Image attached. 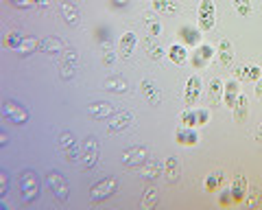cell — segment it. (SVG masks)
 Returning <instances> with one entry per match:
<instances>
[{"mask_svg": "<svg viewBox=\"0 0 262 210\" xmlns=\"http://www.w3.org/2000/svg\"><path fill=\"white\" fill-rule=\"evenodd\" d=\"M118 180L114 175H107L103 177V180H98L92 188H90V199H92V204H98V201H105L110 199L112 195H116L118 193Z\"/></svg>", "mask_w": 262, "mask_h": 210, "instance_id": "cell-1", "label": "cell"}, {"mask_svg": "<svg viewBox=\"0 0 262 210\" xmlns=\"http://www.w3.org/2000/svg\"><path fill=\"white\" fill-rule=\"evenodd\" d=\"M77 70H79V53H77V48L68 46L61 55V61H59L61 81H72V79L77 77Z\"/></svg>", "mask_w": 262, "mask_h": 210, "instance_id": "cell-2", "label": "cell"}, {"mask_svg": "<svg viewBox=\"0 0 262 210\" xmlns=\"http://www.w3.org/2000/svg\"><path fill=\"white\" fill-rule=\"evenodd\" d=\"M57 147L61 149L63 158L68 160V162H79V160H81V144H79L77 136L72 132L59 134V138H57Z\"/></svg>", "mask_w": 262, "mask_h": 210, "instance_id": "cell-3", "label": "cell"}, {"mask_svg": "<svg viewBox=\"0 0 262 210\" xmlns=\"http://www.w3.org/2000/svg\"><path fill=\"white\" fill-rule=\"evenodd\" d=\"M18 188H20V197L22 201H27V204H31V201H35L37 195H39V182H37V175L31 173V171H24L20 175L18 180Z\"/></svg>", "mask_w": 262, "mask_h": 210, "instance_id": "cell-4", "label": "cell"}, {"mask_svg": "<svg viewBox=\"0 0 262 210\" xmlns=\"http://www.w3.org/2000/svg\"><path fill=\"white\" fill-rule=\"evenodd\" d=\"M98 151H101V144H98L96 136H88L85 142L81 144V171L94 169V164L98 162Z\"/></svg>", "mask_w": 262, "mask_h": 210, "instance_id": "cell-5", "label": "cell"}, {"mask_svg": "<svg viewBox=\"0 0 262 210\" xmlns=\"http://www.w3.org/2000/svg\"><path fill=\"white\" fill-rule=\"evenodd\" d=\"M146 160H149V149L144 144H136V147H129L122 151L120 162L125 164L127 169H140Z\"/></svg>", "mask_w": 262, "mask_h": 210, "instance_id": "cell-6", "label": "cell"}, {"mask_svg": "<svg viewBox=\"0 0 262 210\" xmlns=\"http://www.w3.org/2000/svg\"><path fill=\"white\" fill-rule=\"evenodd\" d=\"M46 184H48V188L53 191V195L59 201H66L70 197V184L61 173H57V171L46 173Z\"/></svg>", "mask_w": 262, "mask_h": 210, "instance_id": "cell-7", "label": "cell"}, {"mask_svg": "<svg viewBox=\"0 0 262 210\" xmlns=\"http://www.w3.org/2000/svg\"><path fill=\"white\" fill-rule=\"evenodd\" d=\"M216 20V7L212 0H201L199 5V27L201 31H212Z\"/></svg>", "mask_w": 262, "mask_h": 210, "instance_id": "cell-8", "label": "cell"}, {"mask_svg": "<svg viewBox=\"0 0 262 210\" xmlns=\"http://www.w3.org/2000/svg\"><path fill=\"white\" fill-rule=\"evenodd\" d=\"M3 112H5V116L11 118L15 125H24V123L29 120V110L24 108V105L15 103V101H7V103L3 105Z\"/></svg>", "mask_w": 262, "mask_h": 210, "instance_id": "cell-9", "label": "cell"}, {"mask_svg": "<svg viewBox=\"0 0 262 210\" xmlns=\"http://www.w3.org/2000/svg\"><path fill=\"white\" fill-rule=\"evenodd\" d=\"M116 114V105H112L107 101H98L88 105V116L94 118V120H105V118H112Z\"/></svg>", "mask_w": 262, "mask_h": 210, "instance_id": "cell-10", "label": "cell"}, {"mask_svg": "<svg viewBox=\"0 0 262 210\" xmlns=\"http://www.w3.org/2000/svg\"><path fill=\"white\" fill-rule=\"evenodd\" d=\"M131 123H134V114H131L129 110L118 112V114H114L112 120L107 123V132L110 134H120V132H125Z\"/></svg>", "mask_w": 262, "mask_h": 210, "instance_id": "cell-11", "label": "cell"}, {"mask_svg": "<svg viewBox=\"0 0 262 210\" xmlns=\"http://www.w3.org/2000/svg\"><path fill=\"white\" fill-rule=\"evenodd\" d=\"M199 94H201V77L199 75H192L190 79L186 81V105H196V101H199Z\"/></svg>", "mask_w": 262, "mask_h": 210, "instance_id": "cell-12", "label": "cell"}, {"mask_svg": "<svg viewBox=\"0 0 262 210\" xmlns=\"http://www.w3.org/2000/svg\"><path fill=\"white\" fill-rule=\"evenodd\" d=\"M59 13L63 22L68 24V27H77L79 20H81V13H79V7L75 3H68V0H63V3L59 5Z\"/></svg>", "mask_w": 262, "mask_h": 210, "instance_id": "cell-13", "label": "cell"}, {"mask_svg": "<svg viewBox=\"0 0 262 210\" xmlns=\"http://www.w3.org/2000/svg\"><path fill=\"white\" fill-rule=\"evenodd\" d=\"M162 162L160 160H146V162L140 166V180H144V182H153V180H158L160 177V173H162Z\"/></svg>", "mask_w": 262, "mask_h": 210, "instance_id": "cell-14", "label": "cell"}, {"mask_svg": "<svg viewBox=\"0 0 262 210\" xmlns=\"http://www.w3.org/2000/svg\"><path fill=\"white\" fill-rule=\"evenodd\" d=\"M140 92L144 94V99L149 101L151 105H158L162 101L160 88L155 86V81H151V79H142V81H140Z\"/></svg>", "mask_w": 262, "mask_h": 210, "instance_id": "cell-15", "label": "cell"}, {"mask_svg": "<svg viewBox=\"0 0 262 210\" xmlns=\"http://www.w3.org/2000/svg\"><path fill=\"white\" fill-rule=\"evenodd\" d=\"M175 140L179 144H184V147H194L196 142H199V136H196V132L192 127H179L177 132H175Z\"/></svg>", "mask_w": 262, "mask_h": 210, "instance_id": "cell-16", "label": "cell"}, {"mask_svg": "<svg viewBox=\"0 0 262 210\" xmlns=\"http://www.w3.org/2000/svg\"><path fill=\"white\" fill-rule=\"evenodd\" d=\"M103 88H105L107 92L122 94V92H127V90H129V83H127V79H125V77H120V75H112V77L105 79Z\"/></svg>", "mask_w": 262, "mask_h": 210, "instance_id": "cell-17", "label": "cell"}, {"mask_svg": "<svg viewBox=\"0 0 262 210\" xmlns=\"http://www.w3.org/2000/svg\"><path fill=\"white\" fill-rule=\"evenodd\" d=\"M214 48H212L210 44H201L199 48H196V53L192 55V64L196 68H201V66H206V64H210V59L214 57Z\"/></svg>", "mask_w": 262, "mask_h": 210, "instance_id": "cell-18", "label": "cell"}, {"mask_svg": "<svg viewBox=\"0 0 262 210\" xmlns=\"http://www.w3.org/2000/svg\"><path fill=\"white\" fill-rule=\"evenodd\" d=\"M179 173H182V166H179V158L177 156H168L166 162H164V175L170 184H175L179 180Z\"/></svg>", "mask_w": 262, "mask_h": 210, "instance_id": "cell-19", "label": "cell"}, {"mask_svg": "<svg viewBox=\"0 0 262 210\" xmlns=\"http://www.w3.org/2000/svg\"><path fill=\"white\" fill-rule=\"evenodd\" d=\"M39 48H42L44 53H48V55H63V51L68 46H66L59 37H46V39H42Z\"/></svg>", "mask_w": 262, "mask_h": 210, "instance_id": "cell-20", "label": "cell"}, {"mask_svg": "<svg viewBox=\"0 0 262 210\" xmlns=\"http://www.w3.org/2000/svg\"><path fill=\"white\" fill-rule=\"evenodd\" d=\"M219 61L223 68L232 66V61H234V48H232V42H227V39H221L219 42Z\"/></svg>", "mask_w": 262, "mask_h": 210, "instance_id": "cell-21", "label": "cell"}, {"mask_svg": "<svg viewBox=\"0 0 262 210\" xmlns=\"http://www.w3.org/2000/svg\"><path fill=\"white\" fill-rule=\"evenodd\" d=\"M247 188H249V184H247V177L245 175H234V182H232V197L236 201H241L245 199V195H247Z\"/></svg>", "mask_w": 262, "mask_h": 210, "instance_id": "cell-22", "label": "cell"}, {"mask_svg": "<svg viewBox=\"0 0 262 210\" xmlns=\"http://www.w3.org/2000/svg\"><path fill=\"white\" fill-rule=\"evenodd\" d=\"M136 44H138V35L134 33V31H127V33H122L120 44H118V51L122 53V57H127V55L134 53Z\"/></svg>", "mask_w": 262, "mask_h": 210, "instance_id": "cell-23", "label": "cell"}, {"mask_svg": "<svg viewBox=\"0 0 262 210\" xmlns=\"http://www.w3.org/2000/svg\"><path fill=\"white\" fill-rule=\"evenodd\" d=\"M236 77L243 79V81H258V79L262 77V70L258 66H253V64H249V66L236 68Z\"/></svg>", "mask_w": 262, "mask_h": 210, "instance_id": "cell-24", "label": "cell"}, {"mask_svg": "<svg viewBox=\"0 0 262 210\" xmlns=\"http://www.w3.org/2000/svg\"><path fill=\"white\" fill-rule=\"evenodd\" d=\"M144 51H146V55L153 59V61H158V59H162L164 57V48L160 46V42H158V37H146L144 39Z\"/></svg>", "mask_w": 262, "mask_h": 210, "instance_id": "cell-25", "label": "cell"}, {"mask_svg": "<svg viewBox=\"0 0 262 210\" xmlns=\"http://www.w3.org/2000/svg\"><path fill=\"white\" fill-rule=\"evenodd\" d=\"M249 101H247V96H238V99H236V103H234V120L236 123H243L245 118H247V114H249Z\"/></svg>", "mask_w": 262, "mask_h": 210, "instance_id": "cell-26", "label": "cell"}, {"mask_svg": "<svg viewBox=\"0 0 262 210\" xmlns=\"http://www.w3.org/2000/svg\"><path fill=\"white\" fill-rule=\"evenodd\" d=\"M238 81H227L225 86H223V101H225V105H229V108H234V103H236V99H238Z\"/></svg>", "mask_w": 262, "mask_h": 210, "instance_id": "cell-27", "label": "cell"}, {"mask_svg": "<svg viewBox=\"0 0 262 210\" xmlns=\"http://www.w3.org/2000/svg\"><path fill=\"white\" fill-rule=\"evenodd\" d=\"M166 55L170 57V61H173V64H186V59H188V53H186V48L182 44H173L168 48Z\"/></svg>", "mask_w": 262, "mask_h": 210, "instance_id": "cell-28", "label": "cell"}, {"mask_svg": "<svg viewBox=\"0 0 262 210\" xmlns=\"http://www.w3.org/2000/svg\"><path fill=\"white\" fill-rule=\"evenodd\" d=\"M158 201H160V197H158V191H155V188H146L144 191V197H142V210H153L155 206H158Z\"/></svg>", "mask_w": 262, "mask_h": 210, "instance_id": "cell-29", "label": "cell"}, {"mask_svg": "<svg viewBox=\"0 0 262 210\" xmlns=\"http://www.w3.org/2000/svg\"><path fill=\"white\" fill-rule=\"evenodd\" d=\"M153 9L158 13H175L179 7L175 0H153Z\"/></svg>", "mask_w": 262, "mask_h": 210, "instance_id": "cell-30", "label": "cell"}, {"mask_svg": "<svg viewBox=\"0 0 262 210\" xmlns=\"http://www.w3.org/2000/svg\"><path fill=\"white\" fill-rule=\"evenodd\" d=\"M245 197H247V199H245V206H247V208H256V206H260V201H262V193H260L258 186H249L247 195H245Z\"/></svg>", "mask_w": 262, "mask_h": 210, "instance_id": "cell-31", "label": "cell"}, {"mask_svg": "<svg viewBox=\"0 0 262 210\" xmlns=\"http://www.w3.org/2000/svg\"><path fill=\"white\" fill-rule=\"evenodd\" d=\"M22 39H24V37L18 33V31H9V33L3 37V46H5V48H13V51H18L20 44H22Z\"/></svg>", "mask_w": 262, "mask_h": 210, "instance_id": "cell-32", "label": "cell"}, {"mask_svg": "<svg viewBox=\"0 0 262 210\" xmlns=\"http://www.w3.org/2000/svg\"><path fill=\"white\" fill-rule=\"evenodd\" d=\"M223 81L221 79H212L210 81V101L212 103H219L221 101V96H223Z\"/></svg>", "mask_w": 262, "mask_h": 210, "instance_id": "cell-33", "label": "cell"}, {"mask_svg": "<svg viewBox=\"0 0 262 210\" xmlns=\"http://www.w3.org/2000/svg\"><path fill=\"white\" fill-rule=\"evenodd\" d=\"M144 22H146V29H149V35H151V37H160V35H162V22L155 18V15L149 13Z\"/></svg>", "mask_w": 262, "mask_h": 210, "instance_id": "cell-34", "label": "cell"}, {"mask_svg": "<svg viewBox=\"0 0 262 210\" xmlns=\"http://www.w3.org/2000/svg\"><path fill=\"white\" fill-rule=\"evenodd\" d=\"M39 44L42 42H37L35 37H24L20 48H18V53L20 55H31V53H35V48H39Z\"/></svg>", "mask_w": 262, "mask_h": 210, "instance_id": "cell-35", "label": "cell"}, {"mask_svg": "<svg viewBox=\"0 0 262 210\" xmlns=\"http://www.w3.org/2000/svg\"><path fill=\"white\" fill-rule=\"evenodd\" d=\"M223 182V173L221 171H214V173H210L208 177H206V191L208 193H212V191H216V186Z\"/></svg>", "mask_w": 262, "mask_h": 210, "instance_id": "cell-36", "label": "cell"}, {"mask_svg": "<svg viewBox=\"0 0 262 210\" xmlns=\"http://www.w3.org/2000/svg\"><path fill=\"white\" fill-rule=\"evenodd\" d=\"M114 59H116V55H114V51H112L110 37H105V42H103V64L105 66H112Z\"/></svg>", "mask_w": 262, "mask_h": 210, "instance_id": "cell-37", "label": "cell"}, {"mask_svg": "<svg viewBox=\"0 0 262 210\" xmlns=\"http://www.w3.org/2000/svg\"><path fill=\"white\" fill-rule=\"evenodd\" d=\"M182 33H184V39H186V42L188 44H199V39H201V33H199V31H196V29H190V27H186L184 31H182Z\"/></svg>", "mask_w": 262, "mask_h": 210, "instance_id": "cell-38", "label": "cell"}, {"mask_svg": "<svg viewBox=\"0 0 262 210\" xmlns=\"http://www.w3.org/2000/svg\"><path fill=\"white\" fill-rule=\"evenodd\" d=\"M232 3H234V9L241 15H245V18L251 13V0H232Z\"/></svg>", "mask_w": 262, "mask_h": 210, "instance_id": "cell-39", "label": "cell"}, {"mask_svg": "<svg viewBox=\"0 0 262 210\" xmlns=\"http://www.w3.org/2000/svg\"><path fill=\"white\" fill-rule=\"evenodd\" d=\"M179 120H182V123L186 125V127H194V125H199L196 123V112L190 108V110H186L182 116H179Z\"/></svg>", "mask_w": 262, "mask_h": 210, "instance_id": "cell-40", "label": "cell"}, {"mask_svg": "<svg viewBox=\"0 0 262 210\" xmlns=\"http://www.w3.org/2000/svg\"><path fill=\"white\" fill-rule=\"evenodd\" d=\"M13 7H18V9H31V7H35V0H9Z\"/></svg>", "mask_w": 262, "mask_h": 210, "instance_id": "cell-41", "label": "cell"}, {"mask_svg": "<svg viewBox=\"0 0 262 210\" xmlns=\"http://www.w3.org/2000/svg\"><path fill=\"white\" fill-rule=\"evenodd\" d=\"M7 188H9V177L7 173H0V197L7 195Z\"/></svg>", "mask_w": 262, "mask_h": 210, "instance_id": "cell-42", "label": "cell"}, {"mask_svg": "<svg viewBox=\"0 0 262 210\" xmlns=\"http://www.w3.org/2000/svg\"><path fill=\"white\" fill-rule=\"evenodd\" d=\"M206 120H208V112H196V123H199V125H203V123H206Z\"/></svg>", "mask_w": 262, "mask_h": 210, "instance_id": "cell-43", "label": "cell"}, {"mask_svg": "<svg viewBox=\"0 0 262 210\" xmlns=\"http://www.w3.org/2000/svg\"><path fill=\"white\" fill-rule=\"evenodd\" d=\"M256 96H258V99H262V77L256 81Z\"/></svg>", "mask_w": 262, "mask_h": 210, "instance_id": "cell-44", "label": "cell"}, {"mask_svg": "<svg viewBox=\"0 0 262 210\" xmlns=\"http://www.w3.org/2000/svg\"><path fill=\"white\" fill-rule=\"evenodd\" d=\"M48 5H51V0H35V7H39V9H46Z\"/></svg>", "mask_w": 262, "mask_h": 210, "instance_id": "cell-45", "label": "cell"}, {"mask_svg": "<svg viewBox=\"0 0 262 210\" xmlns=\"http://www.w3.org/2000/svg\"><path fill=\"white\" fill-rule=\"evenodd\" d=\"M112 3L116 5V7H125V5H127V0H112Z\"/></svg>", "mask_w": 262, "mask_h": 210, "instance_id": "cell-46", "label": "cell"}, {"mask_svg": "<svg viewBox=\"0 0 262 210\" xmlns=\"http://www.w3.org/2000/svg\"><path fill=\"white\" fill-rule=\"evenodd\" d=\"M256 140H260V142H262V125L258 127V134H256Z\"/></svg>", "mask_w": 262, "mask_h": 210, "instance_id": "cell-47", "label": "cell"}]
</instances>
